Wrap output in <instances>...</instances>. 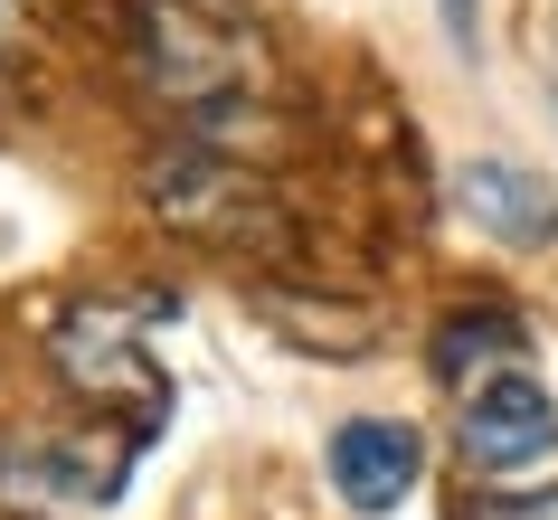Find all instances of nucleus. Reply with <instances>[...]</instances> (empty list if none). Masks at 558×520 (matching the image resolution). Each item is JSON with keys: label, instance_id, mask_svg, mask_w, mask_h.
Segmentation results:
<instances>
[{"label": "nucleus", "instance_id": "7", "mask_svg": "<svg viewBox=\"0 0 558 520\" xmlns=\"http://www.w3.org/2000/svg\"><path fill=\"white\" fill-rule=\"evenodd\" d=\"M454 208L501 246H558V190L511 152H473L454 171Z\"/></svg>", "mask_w": 558, "mask_h": 520}, {"label": "nucleus", "instance_id": "11", "mask_svg": "<svg viewBox=\"0 0 558 520\" xmlns=\"http://www.w3.org/2000/svg\"><path fill=\"white\" fill-rule=\"evenodd\" d=\"M20 38H29V0H0V66L20 58Z\"/></svg>", "mask_w": 558, "mask_h": 520}, {"label": "nucleus", "instance_id": "8", "mask_svg": "<svg viewBox=\"0 0 558 520\" xmlns=\"http://www.w3.org/2000/svg\"><path fill=\"white\" fill-rule=\"evenodd\" d=\"M530 360V322L521 313H501V303H483V313H454L436 331V378L445 388H473V378H493V370H521Z\"/></svg>", "mask_w": 558, "mask_h": 520}, {"label": "nucleus", "instance_id": "2", "mask_svg": "<svg viewBox=\"0 0 558 520\" xmlns=\"http://www.w3.org/2000/svg\"><path fill=\"white\" fill-rule=\"evenodd\" d=\"M151 322H161V303H76L58 322L48 360H58V378L86 407H123L133 426H151L171 407V378L151 360Z\"/></svg>", "mask_w": 558, "mask_h": 520}, {"label": "nucleus", "instance_id": "10", "mask_svg": "<svg viewBox=\"0 0 558 520\" xmlns=\"http://www.w3.org/2000/svg\"><path fill=\"white\" fill-rule=\"evenodd\" d=\"M445 10V38H454V58H483V0H436Z\"/></svg>", "mask_w": 558, "mask_h": 520}, {"label": "nucleus", "instance_id": "9", "mask_svg": "<svg viewBox=\"0 0 558 520\" xmlns=\"http://www.w3.org/2000/svg\"><path fill=\"white\" fill-rule=\"evenodd\" d=\"M464 520H558V492H483L464 501Z\"/></svg>", "mask_w": 558, "mask_h": 520}, {"label": "nucleus", "instance_id": "3", "mask_svg": "<svg viewBox=\"0 0 558 520\" xmlns=\"http://www.w3.org/2000/svg\"><path fill=\"white\" fill-rule=\"evenodd\" d=\"M133 473V435H0V501L10 511H105Z\"/></svg>", "mask_w": 558, "mask_h": 520}, {"label": "nucleus", "instance_id": "4", "mask_svg": "<svg viewBox=\"0 0 558 520\" xmlns=\"http://www.w3.org/2000/svg\"><path fill=\"white\" fill-rule=\"evenodd\" d=\"M151 208H161L180 237H218V246H275L265 190L236 171V161H218L208 143H180L171 161H151Z\"/></svg>", "mask_w": 558, "mask_h": 520}, {"label": "nucleus", "instance_id": "6", "mask_svg": "<svg viewBox=\"0 0 558 520\" xmlns=\"http://www.w3.org/2000/svg\"><path fill=\"white\" fill-rule=\"evenodd\" d=\"M416 473H426V445H416L408 416H351V426H331V492L360 520H388L416 492Z\"/></svg>", "mask_w": 558, "mask_h": 520}, {"label": "nucleus", "instance_id": "1", "mask_svg": "<svg viewBox=\"0 0 558 520\" xmlns=\"http://www.w3.org/2000/svg\"><path fill=\"white\" fill-rule=\"evenodd\" d=\"M133 58H143L151 95L190 114L199 133H228L246 114V86H256V20H236L228 0H143L133 10Z\"/></svg>", "mask_w": 558, "mask_h": 520}, {"label": "nucleus", "instance_id": "5", "mask_svg": "<svg viewBox=\"0 0 558 520\" xmlns=\"http://www.w3.org/2000/svg\"><path fill=\"white\" fill-rule=\"evenodd\" d=\"M454 435H464V463L473 473H530V463L558 445V398L521 370H493L464 388V416H454Z\"/></svg>", "mask_w": 558, "mask_h": 520}]
</instances>
